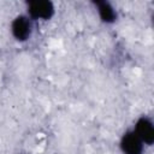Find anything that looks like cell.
I'll return each mask as SVG.
<instances>
[{
  "label": "cell",
  "mask_w": 154,
  "mask_h": 154,
  "mask_svg": "<svg viewBox=\"0 0 154 154\" xmlns=\"http://www.w3.org/2000/svg\"><path fill=\"white\" fill-rule=\"evenodd\" d=\"M55 12L54 4L48 0H31L26 2V16L31 20H49Z\"/></svg>",
  "instance_id": "obj_1"
},
{
  "label": "cell",
  "mask_w": 154,
  "mask_h": 154,
  "mask_svg": "<svg viewBox=\"0 0 154 154\" xmlns=\"http://www.w3.org/2000/svg\"><path fill=\"white\" fill-rule=\"evenodd\" d=\"M96 12L99 14V18L101 19L102 23L105 24H113L117 18L118 13L117 10L113 7V5L108 1H95L94 2Z\"/></svg>",
  "instance_id": "obj_5"
},
{
  "label": "cell",
  "mask_w": 154,
  "mask_h": 154,
  "mask_svg": "<svg viewBox=\"0 0 154 154\" xmlns=\"http://www.w3.org/2000/svg\"><path fill=\"white\" fill-rule=\"evenodd\" d=\"M134 132L138 136V138L143 142L144 146H153L154 143V124L153 120L147 116H141L135 125H134Z\"/></svg>",
  "instance_id": "obj_3"
},
{
  "label": "cell",
  "mask_w": 154,
  "mask_h": 154,
  "mask_svg": "<svg viewBox=\"0 0 154 154\" xmlns=\"http://www.w3.org/2000/svg\"><path fill=\"white\" fill-rule=\"evenodd\" d=\"M119 148L123 154H143L144 152V144L134 130H128L122 135Z\"/></svg>",
  "instance_id": "obj_4"
},
{
  "label": "cell",
  "mask_w": 154,
  "mask_h": 154,
  "mask_svg": "<svg viewBox=\"0 0 154 154\" xmlns=\"http://www.w3.org/2000/svg\"><path fill=\"white\" fill-rule=\"evenodd\" d=\"M32 32V20L26 14H18L11 23V34L18 42H24L30 38Z\"/></svg>",
  "instance_id": "obj_2"
}]
</instances>
